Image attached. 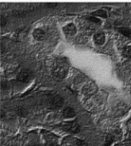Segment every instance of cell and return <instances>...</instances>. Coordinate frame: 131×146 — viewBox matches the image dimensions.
<instances>
[{
    "label": "cell",
    "mask_w": 131,
    "mask_h": 146,
    "mask_svg": "<svg viewBox=\"0 0 131 146\" xmlns=\"http://www.w3.org/2000/svg\"><path fill=\"white\" fill-rule=\"evenodd\" d=\"M127 126H128V129H129V131L131 133V119L129 121V122H128Z\"/></svg>",
    "instance_id": "obj_16"
},
{
    "label": "cell",
    "mask_w": 131,
    "mask_h": 146,
    "mask_svg": "<svg viewBox=\"0 0 131 146\" xmlns=\"http://www.w3.org/2000/svg\"><path fill=\"white\" fill-rule=\"evenodd\" d=\"M76 27L72 23H70L63 27V33L66 36H74L76 34Z\"/></svg>",
    "instance_id": "obj_4"
},
{
    "label": "cell",
    "mask_w": 131,
    "mask_h": 146,
    "mask_svg": "<svg viewBox=\"0 0 131 146\" xmlns=\"http://www.w3.org/2000/svg\"><path fill=\"white\" fill-rule=\"evenodd\" d=\"M123 54L125 57L131 58V46H125L123 50Z\"/></svg>",
    "instance_id": "obj_11"
},
{
    "label": "cell",
    "mask_w": 131,
    "mask_h": 146,
    "mask_svg": "<svg viewBox=\"0 0 131 146\" xmlns=\"http://www.w3.org/2000/svg\"><path fill=\"white\" fill-rule=\"evenodd\" d=\"M33 36L36 40L42 41L45 37V33L40 28H36V29H34V31L33 33Z\"/></svg>",
    "instance_id": "obj_5"
},
{
    "label": "cell",
    "mask_w": 131,
    "mask_h": 146,
    "mask_svg": "<svg viewBox=\"0 0 131 146\" xmlns=\"http://www.w3.org/2000/svg\"><path fill=\"white\" fill-rule=\"evenodd\" d=\"M15 112H16L17 115H19V116H21V117H25V116H27V110H26L24 108H22V107H17Z\"/></svg>",
    "instance_id": "obj_10"
},
{
    "label": "cell",
    "mask_w": 131,
    "mask_h": 146,
    "mask_svg": "<svg viewBox=\"0 0 131 146\" xmlns=\"http://www.w3.org/2000/svg\"><path fill=\"white\" fill-rule=\"evenodd\" d=\"M76 146H88V143H87L86 141L81 140V139H76Z\"/></svg>",
    "instance_id": "obj_14"
},
{
    "label": "cell",
    "mask_w": 131,
    "mask_h": 146,
    "mask_svg": "<svg viewBox=\"0 0 131 146\" xmlns=\"http://www.w3.org/2000/svg\"><path fill=\"white\" fill-rule=\"evenodd\" d=\"M114 139L111 136H108L106 139V143H105V146H110L112 143H113Z\"/></svg>",
    "instance_id": "obj_13"
},
{
    "label": "cell",
    "mask_w": 131,
    "mask_h": 146,
    "mask_svg": "<svg viewBox=\"0 0 131 146\" xmlns=\"http://www.w3.org/2000/svg\"><path fill=\"white\" fill-rule=\"evenodd\" d=\"M63 128L66 132L70 133H76L80 130V127L76 121H69V122L63 124Z\"/></svg>",
    "instance_id": "obj_2"
},
{
    "label": "cell",
    "mask_w": 131,
    "mask_h": 146,
    "mask_svg": "<svg viewBox=\"0 0 131 146\" xmlns=\"http://www.w3.org/2000/svg\"><path fill=\"white\" fill-rule=\"evenodd\" d=\"M94 41L96 44L98 45H102L104 44L106 41V36L103 33H98L94 35Z\"/></svg>",
    "instance_id": "obj_6"
},
{
    "label": "cell",
    "mask_w": 131,
    "mask_h": 146,
    "mask_svg": "<svg viewBox=\"0 0 131 146\" xmlns=\"http://www.w3.org/2000/svg\"><path fill=\"white\" fill-rule=\"evenodd\" d=\"M63 105V98L60 96L54 97L49 104V106L51 110L60 109Z\"/></svg>",
    "instance_id": "obj_3"
},
{
    "label": "cell",
    "mask_w": 131,
    "mask_h": 146,
    "mask_svg": "<svg viewBox=\"0 0 131 146\" xmlns=\"http://www.w3.org/2000/svg\"><path fill=\"white\" fill-rule=\"evenodd\" d=\"M94 15H97V16H100V17H103V18H106L107 17V14L106 11L104 10H97L94 13Z\"/></svg>",
    "instance_id": "obj_12"
},
{
    "label": "cell",
    "mask_w": 131,
    "mask_h": 146,
    "mask_svg": "<svg viewBox=\"0 0 131 146\" xmlns=\"http://www.w3.org/2000/svg\"><path fill=\"white\" fill-rule=\"evenodd\" d=\"M32 76H33V73L29 69H22L17 74V80L21 83H25L29 81Z\"/></svg>",
    "instance_id": "obj_1"
},
{
    "label": "cell",
    "mask_w": 131,
    "mask_h": 146,
    "mask_svg": "<svg viewBox=\"0 0 131 146\" xmlns=\"http://www.w3.org/2000/svg\"><path fill=\"white\" fill-rule=\"evenodd\" d=\"M53 74L57 79H63L66 74V68L63 67H57L53 71Z\"/></svg>",
    "instance_id": "obj_7"
},
{
    "label": "cell",
    "mask_w": 131,
    "mask_h": 146,
    "mask_svg": "<svg viewBox=\"0 0 131 146\" xmlns=\"http://www.w3.org/2000/svg\"><path fill=\"white\" fill-rule=\"evenodd\" d=\"M118 31L121 34H123L124 36L127 37V38H131V30L129 27H122L118 28Z\"/></svg>",
    "instance_id": "obj_9"
},
{
    "label": "cell",
    "mask_w": 131,
    "mask_h": 146,
    "mask_svg": "<svg viewBox=\"0 0 131 146\" xmlns=\"http://www.w3.org/2000/svg\"><path fill=\"white\" fill-rule=\"evenodd\" d=\"M88 20H89V21H92V22H95V23H99V22H100V20H99L98 18L94 17V16L88 17Z\"/></svg>",
    "instance_id": "obj_15"
},
{
    "label": "cell",
    "mask_w": 131,
    "mask_h": 146,
    "mask_svg": "<svg viewBox=\"0 0 131 146\" xmlns=\"http://www.w3.org/2000/svg\"><path fill=\"white\" fill-rule=\"evenodd\" d=\"M63 115L65 118H72L76 115V111L71 107H66L63 110Z\"/></svg>",
    "instance_id": "obj_8"
}]
</instances>
